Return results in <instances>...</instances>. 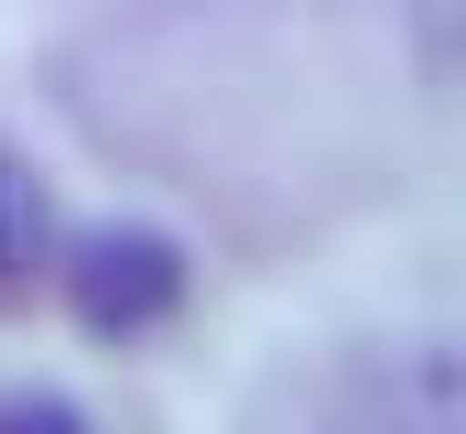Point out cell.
Here are the masks:
<instances>
[{
    "instance_id": "obj_3",
    "label": "cell",
    "mask_w": 466,
    "mask_h": 434,
    "mask_svg": "<svg viewBox=\"0 0 466 434\" xmlns=\"http://www.w3.org/2000/svg\"><path fill=\"white\" fill-rule=\"evenodd\" d=\"M33 250H44V185L0 152V283H22V272H33Z\"/></svg>"
},
{
    "instance_id": "obj_4",
    "label": "cell",
    "mask_w": 466,
    "mask_h": 434,
    "mask_svg": "<svg viewBox=\"0 0 466 434\" xmlns=\"http://www.w3.org/2000/svg\"><path fill=\"white\" fill-rule=\"evenodd\" d=\"M0 434H98L76 402H55V391H22V402H0Z\"/></svg>"
},
{
    "instance_id": "obj_2",
    "label": "cell",
    "mask_w": 466,
    "mask_h": 434,
    "mask_svg": "<svg viewBox=\"0 0 466 434\" xmlns=\"http://www.w3.org/2000/svg\"><path fill=\"white\" fill-rule=\"evenodd\" d=\"M337 434H466V380L445 336H390L369 369L348 380Z\"/></svg>"
},
{
    "instance_id": "obj_1",
    "label": "cell",
    "mask_w": 466,
    "mask_h": 434,
    "mask_svg": "<svg viewBox=\"0 0 466 434\" xmlns=\"http://www.w3.org/2000/svg\"><path fill=\"white\" fill-rule=\"evenodd\" d=\"M66 305H76V326H98V336H141V326H163L185 305V250L163 228H98L66 261Z\"/></svg>"
}]
</instances>
